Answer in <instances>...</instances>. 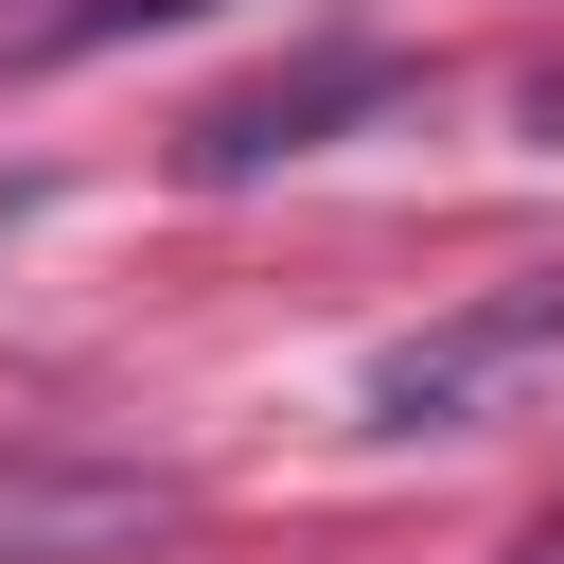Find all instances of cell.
I'll return each mask as SVG.
<instances>
[{
  "instance_id": "6da1fadb",
  "label": "cell",
  "mask_w": 564,
  "mask_h": 564,
  "mask_svg": "<svg viewBox=\"0 0 564 564\" xmlns=\"http://www.w3.org/2000/svg\"><path fill=\"white\" fill-rule=\"evenodd\" d=\"M546 388H564V264L476 282V300H441L423 335H388V352L352 370V423H370V441H476V423H511V405H546Z\"/></svg>"
},
{
  "instance_id": "7a4b0ae2",
  "label": "cell",
  "mask_w": 564,
  "mask_h": 564,
  "mask_svg": "<svg viewBox=\"0 0 564 564\" xmlns=\"http://www.w3.org/2000/svg\"><path fill=\"white\" fill-rule=\"evenodd\" d=\"M388 106H423V53H405V35H317V53H282V70L212 88V106L176 123V176H194V194H229V176L317 159L335 123H388Z\"/></svg>"
},
{
  "instance_id": "3957f363",
  "label": "cell",
  "mask_w": 564,
  "mask_h": 564,
  "mask_svg": "<svg viewBox=\"0 0 564 564\" xmlns=\"http://www.w3.org/2000/svg\"><path fill=\"white\" fill-rule=\"evenodd\" d=\"M194 511L176 458H123V441H0V564H123Z\"/></svg>"
},
{
  "instance_id": "277c9868",
  "label": "cell",
  "mask_w": 564,
  "mask_h": 564,
  "mask_svg": "<svg viewBox=\"0 0 564 564\" xmlns=\"http://www.w3.org/2000/svg\"><path fill=\"white\" fill-rule=\"evenodd\" d=\"M176 18H212V0H70V18L18 35V70H70V53H106V35H176Z\"/></svg>"
},
{
  "instance_id": "5b68a950",
  "label": "cell",
  "mask_w": 564,
  "mask_h": 564,
  "mask_svg": "<svg viewBox=\"0 0 564 564\" xmlns=\"http://www.w3.org/2000/svg\"><path fill=\"white\" fill-rule=\"evenodd\" d=\"M35 212H53V176H0V247H18V229H35Z\"/></svg>"
}]
</instances>
